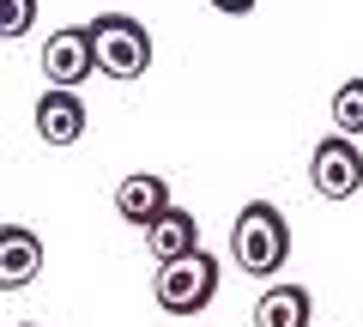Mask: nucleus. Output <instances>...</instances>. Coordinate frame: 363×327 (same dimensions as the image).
Masks as SVG:
<instances>
[{"instance_id": "nucleus-2", "label": "nucleus", "mask_w": 363, "mask_h": 327, "mask_svg": "<svg viewBox=\"0 0 363 327\" xmlns=\"http://www.w3.org/2000/svg\"><path fill=\"white\" fill-rule=\"evenodd\" d=\"M85 31H91V49H97V73L121 79V85L145 79V67H152V31L133 13H97Z\"/></svg>"}, {"instance_id": "nucleus-4", "label": "nucleus", "mask_w": 363, "mask_h": 327, "mask_svg": "<svg viewBox=\"0 0 363 327\" xmlns=\"http://www.w3.org/2000/svg\"><path fill=\"white\" fill-rule=\"evenodd\" d=\"M309 182L321 200H351L363 188V152H357L351 133H327L309 152Z\"/></svg>"}, {"instance_id": "nucleus-9", "label": "nucleus", "mask_w": 363, "mask_h": 327, "mask_svg": "<svg viewBox=\"0 0 363 327\" xmlns=\"http://www.w3.org/2000/svg\"><path fill=\"white\" fill-rule=\"evenodd\" d=\"M145 249H152V261H157V267L182 261V255H194V249H200V218H194L188 206H169L164 218L145 231Z\"/></svg>"}, {"instance_id": "nucleus-13", "label": "nucleus", "mask_w": 363, "mask_h": 327, "mask_svg": "<svg viewBox=\"0 0 363 327\" xmlns=\"http://www.w3.org/2000/svg\"><path fill=\"white\" fill-rule=\"evenodd\" d=\"M212 6H218L224 18H248V13H255V6H260V0H212Z\"/></svg>"}, {"instance_id": "nucleus-1", "label": "nucleus", "mask_w": 363, "mask_h": 327, "mask_svg": "<svg viewBox=\"0 0 363 327\" xmlns=\"http://www.w3.org/2000/svg\"><path fill=\"white\" fill-rule=\"evenodd\" d=\"M230 261L242 267V273H255V279L285 273V261H291V224H285V212L272 206V200H248V206L236 212V224H230Z\"/></svg>"}, {"instance_id": "nucleus-6", "label": "nucleus", "mask_w": 363, "mask_h": 327, "mask_svg": "<svg viewBox=\"0 0 363 327\" xmlns=\"http://www.w3.org/2000/svg\"><path fill=\"white\" fill-rule=\"evenodd\" d=\"M43 273V236L30 224H0V291H25Z\"/></svg>"}, {"instance_id": "nucleus-7", "label": "nucleus", "mask_w": 363, "mask_h": 327, "mask_svg": "<svg viewBox=\"0 0 363 327\" xmlns=\"http://www.w3.org/2000/svg\"><path fill=\"white\" fill-rule=\"evenodd\" d=\"M169 206H176V200H169V182L152 176V170L128 176V182L116 188V212H121V224H133V231H152Z\"/></svg>"}, {"instance_id": "nucleus-11", "label": "nucleus", "mask_w": 363, "mask_h": 327, "mask_svg": "<svg viewBox=\"0 0 363 327\" xmlns=\"http://www.w3.org/2000/svg\"><path fill=\"white\" fill-rule=\"evenodd\" d=\"M333 128L339 133H363V79H345L333 92Z\"/></svg>"}, {"instance_id": "nucleus-10", "label": "nucleus", "mask_w": 363, "mask_h": 327, "mask_svg": "<svg viewBox=\"0 0 363 327\" xmlns=\"http://www.w3.org/2000/svg\"><path fill=\"white\" fill-rule=\"evenodd\" d=\"M315 321V297L303 285H267L255 303V327H309Z\"/></svg>"}, {"instance_id": "nucleus-3", "label": "nucleus", "mask_w": 363, "mask_h": 327, "mask_svg": "<svg viewBox=\"0 0 363 327\" xmlns=\"http://www.w3.org/2000/svg\"><path fill=\"white\" fill-rule=\"evenodd\" d=\"M152 291H157V309H164V315H200V309H212V297H218V255L194 249V255H182V261L157 267Z\"/></svg>"}, {"instance_id": "nucleus-8", "label": "nucleus", "mask_w": 363, "mask_h": 327, "mask_svg": "<svg viewBox=\"0 0 363 327\" xmlns=\"http://www.w3.org/2000/svg\"><path fill=\"white\" fill-rule=\"evenodd\" d=\"M37 133H43V145H73V140H85V97L49 85V92L37 97Z\"/></svg>"}, {"instance_id": "nucleus-5", "label": "nucleus", "mask_w": 363, "mask_h": 327, "mask_svg": "<svg viewBox=\"0 0 363 327\" xmlns=\"http://www.w3.org/2000/svg\"><path fill=\"white\" fill-rule=\"evenodd\" d=\"M91 73H97L91 31H85V25L49 31V43H43V79H49V85H61V92H73V85H85Z\"/></svg>"}, {"instance_id": "nucleus-12", "label": "nucleus", "mask_w": 363, "mask_h": 327, "mask_svg": "<svg viewBox=\"0 0 363 327\" xmlns=\"http://www.w3.org/2000/svg\"><path fill=\"white\" fill-rule=\"evenodd\" d=\"M30 25H37V0H0V43L25 37Z\"/></svg>"}, {"instance_id": "nucleus-14", "label": "nucleus", "mask_w": 363, "mask_h": 327, "mask_svg": "<svg viewBox=\"0 0 363 327\" xmlns=\"http://www.w3.org/2000/svg\"><path fill=\"white\" fill-rule=\"evenodd\" d=\"M18 327H37V321H18Z\"/></svg>"}]
</instances>
